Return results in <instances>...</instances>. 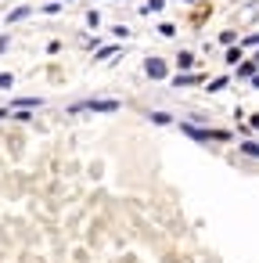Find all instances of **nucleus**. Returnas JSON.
<instances>
[{"mask_svg": "<svg viewBox=\"0 0 259 263\" xmlns=\"http://www.w3.org/2000/svg\"><path fill=\"white\" fill-rule=\"evenodd\" d=\"M115 108H122L115 97H94V101H76V105H69V112H115Z\"/></svg>", "mask_w": 259, "mask_h": 263, "instance_id": "1", "label": "nucleus"}, {"mask_svg": "<svg viewBox=\"0 0 259 263\" xmlns=\"http://www.w3.org/2000/svg\"><path fill=\"white\" fill-rule=\"evenodd\" d=\"M184 134L195 141H231L227 130H205V126H191V123H184Z\"/></svg>", "mask_w": 259, "mask_h": 263, "instance_id": "2", "label": "nucleus"}, {"mask_svg": "<svg viewBox=\"0 0 259 263\" xmlns=\"http://www.w3.org/2000/svg\"><path fill=\"white\" fill-rule=\"evenodd\" d=\"M144 72H148L151 80H166V76H169V69H166L162 58H148V61H144Z\"/></svg>", "mask_w": 259, "mask_h": 263, "instance_id": "3", "label": "nucleus"}, {"mask_svg": "<svg viewBox=\"0 0 259 263\" xmlns=\"http://www.w3.org/2000/svg\"><path fill=\"white\" fill-rule=\"evenodd\" d=\"M202 80H205L202 72H180V76L173 80V87H195V83H202Z\"/></svg>", "mask_w": 259, "mask_h": 263, "instance_id": "4", "label": "nucleus"}, {"mask_svg": "<svg viewBox=\"0 0 259 263\" xmlns=\"http://www.w3.org/2000/svg\"><path fill=\"white\" fill-rule=\"evenodd\" d=\"M40 105H43L40 97H15L8 108H22V112H29V108H40Z\"/></svg>", "mask_w": 259, "mask_h": 263, "instance_id": "5", "label": "nucleus"}, {"mask_svg": "<svg viewBox=\"0 0 259 263\" xmlns=\"http://www.w3.org/2000/svg\"><path fill=\"white\" fill-rule=\"evenodd\" d=\"M29 11H33V8H15V11H11V15H8V22H22V18H25V15H29Z\"/></svg>", "mask_w": 259, "mask_h": 263, "instance_id": "6", "label": "nucleus"}, {"mask_svg": "<svg viewBox=\"0 0 259 263\" xmlns=\"http://www.w3.org/2000/svg\"><path fill=\"white\" fill-rule=\"evenodd\" d=\"M15 83V76H11V72H0V90H8Z\"/></svg>", "mask_w": 259, "mask_h": 263, "instance_id": "7", "label": "nucleus"}, {"mask_svg": "<svg viewBox=\"0 0 259 263\" xmlns=\"http://www.w3.org/2000/svg\"><path fill=\"white\" fill-rule=\"evenodd\" d=\"M151 123H158V126H166V123H169V116H166V112H151Z\"/></svg>", "mask_w": 259, "mask_h": 263, "instance_id": "8", "label": "nucleus"}, {"mask_svg": "<svg viewBox=\"0 0 259 263\" xmlns=\"http://www.w3.org/2000/svg\"><path fill=\"white\" fill-rule=\"evenodd\" d=\"M115 51H119V47H101V51H98V58H101V61H105V58H112V54H115Z\"/></svg>", "mask_w": 259, "mask_h": 263, "instance_id": "9", "label": "nucleus"}, {"mask_svg": "<svg viewBox=\"0 0 259 263\" xmlns=\"http://www.w3.org/2000/svg\"><path fill=\"white\" fill-rule=\"evenodd\" d=\"M162 4H166V0H148V11H158Z\"/></svg>", "mask_w": 259, "mask_h": 263, "instance_id": "10", "label": "nucleus"}, {"mask_svg": "<svg viewBox=\"0 0 259 263\" xmlns=\"http://www.w3.org/2000/svg\"><path fill=\"white\" fill-rule=\"evenodd\" d=\"M8 51V36H0V54H4Z\"/></svg>", "mask_w": 259, "mask_h": 263, "instance_id": "11", "label": "nucleus"}, {"mask_svg": "<svg viewBox=\"0 0 259 263\" xmlns=\"http://www.w3.org/2000/svg\"><path fill=\"white\" fill-rule=\"evenodd\" d=\"M252 126H255V130H259V116H255V119H252Z\"/></svg>", "mask_w": 259, "mask_h": 263, "instance_id": "12", "label": "nucleus"}, {"mask_svg": "<svg viewBox=\"0 0 259 263\" xmlns=\"http://www.w3.org/2000/svg\"><path fill=\"white\" fill-rule=\"evenodd\" d=\"M0 116H8V108H0Z\"/></svg>", "mask_w": 259, "mask_h": 263, "instance_id": "13", "label": "nucleus"}, {"mask_svg": "<svg viewBox=\"0 0 259 263\" xmlns=\"http://www.w3.org/2000/svg\"><path fill=\"white\" fill-rule=\"evenodd\" d=\"M58 4H69V0H58Z\"/></svg>", "mask_w": 259, "mask_h": 263, "instance_id": "14", "label": "nucleus"}]
</instances>
